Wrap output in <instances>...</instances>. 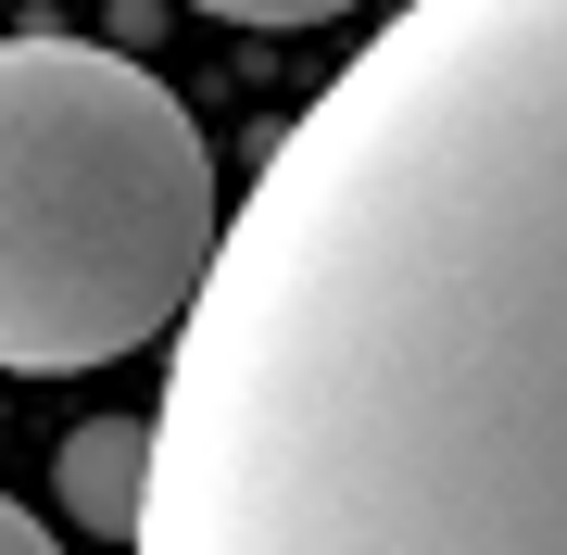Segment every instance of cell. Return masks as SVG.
I'll return each instance as SVG.
<instances>
[{"label":"cell","mask_w":567,"mask_h":555,"mask_svg":"<svg viewBox=\"0 0 567 555\" xmlns=\"http://www.w3.org/2000/svg\"><path fill=\"white\" fill-rule=\"evenodd\" d=\"M126 555H567V0H404L290 114Z\"/></svg>","instance_id":"1"},{"label":"cell","mask_w":567,"mask_h":555,"mask_svg":"<svg viewBox=\"0 0 567 555\" xmlns=\"http://www.w3.org/2000/svg\"><path fill=\"white\" fill-rule=\"evenodd\" d=\"M227 189L189 102L102 39H0V367L164 341L215 278Z\"/></svg>","instance_id":"2"},{"label":"cell","mask_w":567,"mask_h":555,"mask_svg":"<svg viewBox=\"0 0 567 555\" xmlns=\"http://www.w3.org/2000/svg\"><path fill=\"white\" fill-rule=\"evenodd\" d=\"M51 493L89 543H140V505H152V417H76L51 454Z\"/></svg>","instance_id":"3"},{"label":"cell","mask_w":567,"mask_h":555,"mask_svg":"<svg viewBox=\"0 0 567 555\" xmlns=\"http://www.w3.org/2000/svg\"><path fill=\"white\" fill-rule=\"evenodd\" d=\"M189 13H227V25H328V13H353V0H189Z\"/></svg>","instance_id":"4"},{"label":"cell","mask_w":567,"mask_h":555,"mask_svg":"<svg viewBox=\"0 0 567 555\" xmlns=\"http://www.w3.org/2000/svg\"><path fill=\"white\" fill-rule=\"evenodd\" d=\"M0 555H63V543H51V531H39V517H25L13 493H0Z\"/></svg>","instance_id":"5"}]
</instances>
